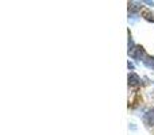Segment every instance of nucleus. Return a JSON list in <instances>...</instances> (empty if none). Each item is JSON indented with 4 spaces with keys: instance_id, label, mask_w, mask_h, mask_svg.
<instances>
[{
    "instance_id": "obj_1",
    "label": "nucleus",
    "mask_w": 154,
    "mask_h": 135,
    "mask_svg": "<svg viewBox=\"0 0 154 135\" xmlns=\"http://www.w3.org/2000/svg\"><path fill=\"white\" fill-rule=\"evenodd\" d=\"M128 54H130L133 58L135 60H143L146 58V54H145V50L142 46H134L133 49H130L128 50Z\"/></svg>"
},
{
    "instance_id": "obj_2",
    "label": "nucleus",
    "mask_w": 154,
    "mask_h": 135,
    "mask_svg": "<svg viewBox=\"0 0 154 135\" xmlns=\"http://www.w3.org/2000/svg\"><path fill=\"white\" fill-rule=\"evenodd\" d=\"M143 123L146 126H154V108L147 109L143 115Z\"/></svg>"
},
{
    "instance_id": "obj_3",
    "label": "nucleus",
    "mask_w": 154,
    "mask_h": 135,
    "mask_svg": "<svg viewBox=\"0 0 154 135\" xmlns=\"http://www.w3.org/2000/svg\"><path fill=\"white\" fill-rule=\"evenodd\" d=\"M139 77H138V74H135V73H130L128 74V85L130 87H137V85L139 84Z\"/></svg>"
},
{
    "instance_id": "obj_4",
    "label": "nucleus",
    "mask_w": 154,
    "mask_h": 135,
    "mask_svg": "<svg viewBox=\"0 0 154 135\" xmlns=\"http://www.w3.org/2000/svg\"><path fill=\"white\" fill-rule=\"evenodd\" d=\"M143 64L146 65L147 68L154 69V58H152V57H146V58L143 60Z\"/></svg>"
}]
</instances>
